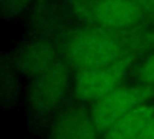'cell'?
<instances>
[{"mask_svg":"<svg viewBox=\"0 0 154 139\" xmlns=\"http://www.w3.org/2000/svg\"><path fill=\"white\" fill-rule=\"evenodd\" d=\"M57 45L61 58L77 71L128 57L143 58L154 51V28L108 29L82 24L61 34Z\"/></svg>","mask_w":154,"mask_h":139,"instance_id":"1","label":"cell"},{"mask_svg":"<svg viewBox=\"0 0 154 139\" xmlns=\"http://www.w3.org/2000/svg\"><path fill=\"white\" fill-rule=\"evenodd\" d=\"M69 10L85 25L108 29L154 28V12L132 0H70Z\"/></svg>","mask_w":154,"mask_h":139,"instance_id":"2","label":"cell"},{"mask_svg":"<svg viewBox=\"0 0 154 139\" xmlns=\"http://www.w3.org/2000/svg\"><path fill=\"white\" fill-rule=\"evenodd\" d=\"M152 100H154V85L123 83L91 103L89 110L97 131L102 134L118 118Z\"/></svg>","mask_w":154,"mask_h":139,"instance_id":"3","label":"cell"},{"mask_svg":"<svg viewBox=\"0 0 154 139\" xmlns=\"http://www.w3.org/2000/svg\"><path fill=\"white\" fill-rule=\"evenodd\" d=\"M141 59V57H128L107 65L75 71V97L83 103H94L123 85L124 80Z\"/></svg>","mask_w":154,"mask_h":139,"instance_id":"4","label":"cell"},{"mask_svg":"<svg viewBox=\"0 0 154 139\" xmlns=\"http://www.w3.org/2000/svg\"><path fill=\"white\" fill-rule=\"evenodd\" d=\"M71 70V66L60 57L48 69L31 79L28 104L34 114L45 116L55 109L67 91Z\"/></svg>","mask_w":154,"mask_h":139,"instance_id":"5","label":"cell"},{"mask_svg":"<svg viewBox=\"0 0 154 139\" xmlns=\"http://www.w3.org/2000/svg\"><path fill=\"white\" fill-rule=\"evenodd\" d=\"M48 139H101L90 110L73 105L61 111L52 123Z\"/></svg>","mask_w":154,"mask_h":139,"instance_id":"6","label":"cell"},{"mask_svg":"<svg viewBox=\"0 0 154 139\" xmlns=\"http://www.w3.org/2000/svg\"><path fill=\"white\" fill-rule=\"evenodd\" d=\"M57 44L37 40L24 46L16 57V68L25 76L32 79L48 69L60 58Z\"/></svg>","mask_w":154,"mask_h":139,"instance_id":"7","label":"cell"},{"mask_svg":"<svg viewBox=\"0 0 154 139\" xmlns=\"http://www.w3.org/2000/svg\"><path fill=\"white\" fill-rule=\"evenodd\" d=\"M153 116L154 104L141 105L112 123L101 134V139H136Z\"/></svg>","mask_w":154,"mask_h":139,"instance_id":"8","label":"cell"},{"mask_svg":"<svg viewBox=\"0 0 154 139\" xmlns=\"http://www.w3.org/2000/svg\"><path fill=\"white\" fill-rule=\"evenodd\" d=\"M136 82L154 85V51L144 56L134 68Z\"/></svg>","mask_w":154,"mask_h":139,"instance_id":"9","label":"cell"},{"mask_svg":"<svg viewBox=\"0 0 154 139\" xmlns=\"http://www.w3.org/2000/svg\"><path fill=\"white\" fill-rule=\"evenodd\" d=\"M31 0H1V12L4 17L12 18L19 15Z\"/></svg>","mask_w":154,"mask_h":139,"instance_id":"10","label":"cell"},{"mask_svg":"<svg viewBox=\"0 0 154 139\" xmlns=\"http://www.w3.org/2000/svg\"><path fill=\"white\" fill-rule=\"evenodd\" d=\"M136 139H154V116L147 122Z\"/></svg>","mask_w":154,"mask_h":139,"instance_id":"11","label":"cell"},{"mask_svg":"<svg viewBox=\"0 0 154 139\" xmlns=\"http://www.w3.org/2000/svg\"><path fill=\"white\" fill-rule=\"evenodd\" d=\"M134 2H136L137 5H140L141 7L150 11V12H154V0H132Z\"/></svg>","mask_w":154,"mask_h":139,"instance_id":"12","label":"cell"}]
</instances>
